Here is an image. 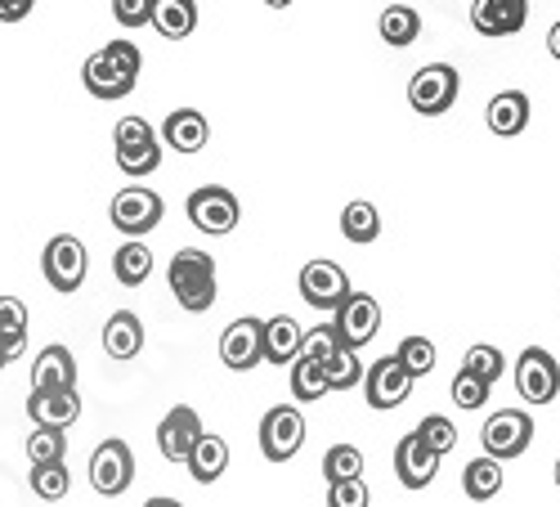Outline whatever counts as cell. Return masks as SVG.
I'll return each mask as SVG.
<instances>
[{
	"label": "cell",
	"instance_id": "17",
	"mask_svg": "<svg viewBox=\"0 0 560 507\" xmlns=\"http://www.w3.org/2000/svg\"><path fill=\"white\" fill-rule=\"evenodd\" d=\"M32 423L45 431H68L81 418V395L77 391H32L27 395Z\"/></svg>",
	"mask_w": 560,
	"mask_h": 507
},
{
	"label": "cell",
	"instance_id": "47",
	"mask_svg": "<svg viewBox=\"0 0 560 507\" xmlns=\"http://www.w3.org/2000/svg\"><path fill=\"white\" fill-rule=\"evenodd\" d=\"M547 50H551V59H560V19H556L551 32H547Z\"/></svg>",
	"mask_w": 560,
	"mask_h": 507
},
{
	"label": "cell",
	"instance_id": "44",
	"mask_svg": "<svg viewBox=\"0 0 560 507\" xmlns=\"http://www.w3.org/2000/svg\"><path fill=\"white\" fill-rule=\"evenodd\" d=\"M368 503H372V494H368L363 481H350V485H332L328 489V507H368Z\"/></svg>",
	"mask_w": 560,
	"mask_h": 507
},
{
	"label": "cell",
	"instance_id": "11",
	"mask_svg": "<svg viewBox=\"0 0 560 507\" xmlns=\"http://www.w3.org/2000/svg\"><path fill=\"white\" fill-rule=\"evenodd\" d=\"M412 373L399 364V355H386V359H377L368 368V378H363V395H368V404L372 408H382V413H390V408H399L408 395H412Z\"/></svg>",
	"mask_w": 560,
	"mask_h": 507
},
{
	"label": "cell",
	"instance_id": "22",
	"mask_svg": "<svg viewBox=\"0 0 560 507\" xmlns=\"http://www.w3.org/2000/svg\"><path fill=\"white\" fill-rule=\"evenodd\" d=\"M162 140L175 153H202L207 140H211V126H207V117L198 108H175L166 117V126H162Z\"/></svg>",
	"mask_w": 560,
	"mask_h": 507
},
{
	"label": "cell",
	"instance_id": "14",
	"mask_svg": "<svg viewBox=\"0 0 560 507\" xmlns=\"http://www.w3.org/2000/svg\"><path fill=\"white\" fill-rule=\"evenodd\" d=\"M108 216H113V224L121 229V234L139 239V234H149V229H158V220H162V198H158L153 189H144V184H130V189H121V194L113 198Z\"/></svg>",
	"mask_w": 560,
	"mask_h": 507
},
{
	"label": "cell",
	"instance_id": "4",
	"mask_svg": "<svg viewBox=\"0 0 560 507\" xmlns=\"http://www.w3.org/2000/svg\"><path fill=\"white\" fill-rule=\"evenodd\" d=\"M480 445H485V458H493V463L521 458V453L534 445V413L498 408L493 418L485 423V431H480Z\"/></svg>",
	"mask_w": 560,
	"mask_h": 507
},
{
	"label": "cell",
	"instance_id": "45",
	"mask_svg": "<svg viewBox=\"0 0 560 507\" xmlns=\"http://www.w3.org/2000/svg\"><path fill=\"white\" fill-rule=\"evenodd\" d=\"M32 14V0H0V23H19Z\"/></svg>",
	"mask_w": 560,
	"mask_h": 507
},
{
	"label": "cell",
	"instance_id": "29",
	"mask_svg": "<svg viewBox=\"0 0 560 507\" xmlns=\"http://www.w3.org/2000/svg\"><path fill=\"white\" fill-rule=\"evenodd\" d=\"M462 489H466V498H476V503L498 498V489H502V463H493V458H476V463H466Z\"/></svg>",
	"mask_w": 560,
	"mask_h": 507
},
{
	"label": "cell",
	"instance_id": "25",
	"mask_svg": "<svg viewBox=\"0 0 560 507\" xmlns=\"http://www.w3.org/2000/svg\"><path fill=\"white\" fill-rule=\"evenodd\" d=\"M153 27H158L166 41L194 36V27H198V5H194V0H158Z\"/></svg>",
	"mask_w": 560,
	"mask_h": 507
},
{
	"label": "cell",
	"instance_id": "13",
	"mask_svg": "<svg viewBox=\"0 0 560 507\" xmlns=\"http://www.w3.org/2000/svg\"><path fill=\"white\" fill-rule=\"evenodd\" d=\"M301 297L314 310H341L350 301V279L337 261H310L301 269Z\"/></svg>",
	"mask_w": 560,
	"mask_h": 507
},
{
	"label": "cell",
	"instance_id": "21",
	"mask_svg": "<svg viewBox=\"0 0 560 507\" xmlns=\"http://www.w3.org/2000/svg\"><path fill=\"white\" fill-rule=\"evenodd\" d=\"M305 355V333L292 314H273L265 319V364H296Z\"/></svg>",
	"mask_w": 560,
	"mask_h": 507
},
{
	"label": "cell",
	"instance_id": "35",
	"mask_svg": "<svg viewBox=\"0 0 560 507\" xmlns=\"http://www.w3.org/2000/svg\"><path fill=\"white\" fill-rule=\"evenodd\" d=\"M399 364L408 368L412 378H427L431 368H435V359H440V350H435V342H427V337H404L399 342Z\"/></svg>",
	"mask_w": 560,
	"mask_h": 507
},
{
	"label": "cell",
	"instance_id": "33",
	"mask_svg": "<svg viewBox=\"0 0 560 507\" xmlns=\"http://www.w3.org/2000/svg\"><path fill=\"white\" fill-rule=\"evenodd\" d=\"M502 368H506V359H502V350L498 346H471L466 350V359H462V373H471V378H480V382H498L502 378Z\"/></svg>",
	"mask_w": 560,
	"mask_h": 507
},
{
	"label": "cell",
	"instance_id": "30",
	"mask_svg": "<svg viewBox=\"0 0 560 507\" xmlns=\"http://www.w3.org/2000/svg\"><path fill=\"white\" fill-rule=\"evenodd\" d=\"M323 481H328V485L363 481V449H354V445H332L328 453H323Z\"/></svg>",
	"mask_w": 560,
	"mask_h": 507
},
{
	"label": "cell",
	"instance_id": "46",
	"mask_svg": "<svg viewBox=\"0 0 560 507\" xmlns=\"http://www.w3.org/2000/svg\"><path fill=\"white\" fill-rule=\"evenodd\" d=\"M23 350H27V337H0V368L14 364Z\"/></svg>",
	"mask_w": 560,
	"mask_h": 507
},
{
	"label": "cell",
	"instance_id": "42",
	"mask_svg": "<svg viewBox=\"0 0 560 507\" xmlns=\"http://www.w3.org/2000/svg\"><path fill=\"white\" fill-rule=\"evenodd\" d=\"M0 337H27V306L19 297H0Z\"/></svg>",
	"mask_w": 560,
	"mask_h": 507
},
{
	"label": "cell",
	"instance_id": "31",
	"mask_svg": "<svg viewBox=\"0 0 560 507\" xmlns=\"http://www.w3.org/2000/svg\"><path fill=\"white\" fill-rule=\"evenodd\" d=\"M332 387H328V373H323V364L318 359H310V355H301L296 364H292V395L301 400V404H314V400H323Z\"/></svg>",
	"mask_w": 560,
	"mask_h": 507
},
{
	"label": "cell",
	"instance_id": "36",
	"mask_svg": "<svg viewBox=\"0 0 560 507\" xmlns=\"http://www.w3.org/2000/svg\"><path fill=\"white\" fill-rule=\"evenodd\" d=\"M417 436H422V445L431 453H440V458L457 449V427H453V418H444V413H427L422 427H417Z\"/></svg>",
	"mask_w": 560,
	"mask_h": 507
},
{
	"label": "cell",
	"instance_id": "3",
	"mask_svg": "<svg viewBox=\"0 0 560 507\" xmlns=\"http://www.w3.org/2000/svg\"><path fill=\"white\" fill-rule=\"evenodd\" d=\"M457 90H462V77H457L453 64H427L408 81V104H412V113H422V117H440V113H448L457 104Z\"/></svg>",
	"mask_w": 560,
	"mask_h": 507
},
{
	"label": "cell",
	"instance_id": "24",
	"mask_svg": "<svg viewBox=\"0 0 560 507\" xmlns=\"http://www.w3.org/2000/svg\"><path fill=\"white\" fill-rule=\"evenodd\" d=\"M113 269H117V284H121V288H144L149 274H153V252H149V243H139V239L121 243L117 256H113Z\"/></svg>",
	"mask_w": 560,
	"mask_h": 507
},
{
	"label": "cell",
	"instance_id": "10",
	"mask_svg": "<svg viewBox=\"0 0 560 507\" xmlns=\"http://www.w3.org/2000/svg\"><path fill=\"white\" fill-rule=\"evenodd\" d=\"M135 481V453L126 440H104L95 453H90V485H95L104 498H117L126 494Z\"/></svg>",
	"mask_w": 560,
	"mask_h": 507
},
{
	"label": "cell",
	"instance_id": "12",
	"mask_svg": "<svg viewBox=\"0 0 560 507\" xmlns=\"http://www.w3.org/2000/svg\"><path fill=\"white\" fill-rule=\"evenodd\" d=\"M202 418L189 408V404H175L166 418L158 423V449L171 458V463H184L189 468V458H194V449L202 445Z\"/></svg>",
	"mask_w": 560,
	"mask_h": 507
},
{
	"label": "cell",
	"instance_id": "8",
	"mask_svg": "<svg viewBox=\"0 0 560 507\" xmlns=\"http://www.w3.org/2000/svg\"><path fill=\"white\" fill-rule=\"evenodd\" d=\"M220 359L233 373H252L256 364H265V319H233V324L220 333Z\"/></svg>",
	"mask_w": 560,
	"mask_h": 507
},
{
	"label": "cell",
	"instance_id": "39",
	"mask_svg": "<svg viewBox=\"0 0 560 507\" xmlns=\"http://www.w3.org/2000/svg\"><path fill=\"white\" fill-rule=\"evenodd\" d=\"M337 350H346V342H341V333H337V324H318L314 333H305V355L310 359H332Z\"/></svg>",
	"mask_w": 560,
	"mask_h": 507
},
{
	"label": "cell",
	"instance_id": "26",
	"mask_svg": "<svg viewBox=\"0 0 560 507\" xmlns=\"http://www.w3.org/2000/svg\"><path fill=\"white\" fill-rule=\"evenodd\" d=\"M229 472V445L220 440V436H202V445L194 449V458H189V476L198 481V485H211V481H220Z\"/></svg>",
	"mask_w": 560,
	"mask_h": 507
},
{
	"label": "cell",
	"instance_id": "19",
	"mask_svg": "<svg viewBox=\"0 0 560 507\" xmlns=\"http://www.w3.org/2000/svg\"><path fill=\"white\" fill-rule=\"evenodd\" d=\"M529 113H534V104H529L525 90H498V95L489 100L485 122H489V130L498 135V140H516V135L529 126Z\"/></svg>",
	"mask_w": 560,
	"mask_h": 507
},
{
	"label": "cell",
	"instance_id": "37",
	"mask_svg": "<svg viewBox=\"0 0 560 507\" xmlns=\"http://www.w3.org/2000/svg\"><path fill=\"white\" fill-rule=\"evenodd\" d=\"M63 431H45V427H36L32 436H27V458H32V468H55V463H63Z\"/></svg>",
	"mask_w": 560,
	"mask_h": 507
},
{
	"label": "cell",
	"instance_id": "9",
	"mask_svg": "<svg viewBox=\"0 0 560 507\" xmlns=\"http://www.w3.org/2000/svg\"><path fill=\"white\" fill-rule=\"evenodd\" d=\"M238 198H233L224 184H202V189L189 194V220L194 229H202V234H233L238 229Z\"/></svg>",
	"mask_w": 560,
	"mask_h": 507
},
{
	"label": "cell",
	"instance_id": "6",
	"mask_svg": "<svg viewBox=\"0 0 560 507\" xmlns=\"http://www.w3.org/2000/svg\"><path fill=\"white\" fill-rule=\"evenodd\" d=\"M516 391L534 408H542V404H551L560 395V364H556L551 350H542V346L521 350V359H516Z\"/></svg>",
	"mask_w": 560,
	"mask_h": 507
},
{
	"label": "cell",
	"instance_id": "15",
	"mask_svg": "<svg viewBox=\"0 0 560 507\" xmlns=\"http://www.w3.org/2000/svg\"><path fill=\"white\" fill-rule=\"evenodd\" d=\"M337 333H341V342L350 346V350H359V346H368L372 337H377V329H382V306H377V297L372 292H350V301L337 310Z\"/></svg>",
	"mask_w": 560,
	"mask_h": 507
},
{
	"label": "cell",
	"instance_id": "43",
	"mask_svg": "<svg viewBox=\"0 0 560 507\" xmlns=\"http://www.w3.org/2000/svg\"><path fill=\"white\" fill-rule=\"evenodd\" d=\"M153 10H158V0H113V19L126 23V27L153 23Z\"/></svg>",
	"mask_w": 560,
	"mask_h": 507
},
{
	"label": "cell",
	"instance_id": "20",
	"mask_svg": "<svg viewBox=\"0 0 560 507\" xmlns=\"http://www.w3.org/2000/svg\"><path fill=\"white\" fill-rule=\"evenodd\" d=\"M32 391H77V359L68 346H45L32 364Z\"/></svg>",
	"mask_w": 560,
	"mask_h": 507
},
{
	"label": "cell",
	"instance_id": "38",
	"mask_svg": "<svg viewBox=\"0 0 560 507\" xmlns=\"http://www.w3.org/2000/svg\"><path fill=\"white\" fill-rule=\"evenodd\" d=\"M113 140H117V153H130V149L153 145L158 135H153V126H149L144 117H121V122H117V130H113Z\"/></svg>",
	"mask_w": 560,
	"mask_h": 507
},
{
	"label": "cell",
	"instance_id": "41",
	"mask_svg": "<svg viewBox=\"0 0 560 507\" xmlns=\"http://www.w3.org/2000/svg\"><path fill=\"white\" fill-rule=\"evenodd\" d=\"M453 404L457 408H485L489 404V382H480L471 373H457L453 378Z\"/></svg>",
	"mask_w": 560,
	"mask_h": 507
},
{
	"label": "cell",
	"instance_id": "27",
	"mask_svg": "<svg viewBox=\"0 0 560 507\" xmlns=\"http://www.w3.org/2000/svg\"><path fill=\"white\" fill-rule=\"evenodd\" d=\"M377 27H382L386 45H399V50H404V45H412L417 36H422V14H417L412 5H386Z\"/></svg>",
	"mask_w": 560,
	"mask_h": 507
},
{
	"label": "cell",
	"instance_id": "5",
	"mask_svg": "<svg viewBox=\"0 0 560 507\" xmlns=\"http://www.w3.org/2000/svg\"><path fill=\"white\" fill-rule=\"evenodd\" d=\"M40 269H45V284L55 292L72 297L85 284V243L72 234H55L40 252Z\"/></svg>",
	"mask_w": 560,
	"mask_h": 507
},
{
	"label": "cell",
	"instance_id": "28",
	"mask_svg": "<svg viewBox=\"0 0 560 507\" xmlns=\"http://www.w3.org/2000/svg\"><path fill=\"white\" fill-rule=\"evenodd\" d=\"M341 234H346L350 243H372V239L382 234V211L372 207V203H363V198L346 203V211H341Z\"/></svg>",
	"mask_w": 560,
	"mask_h": 507
},
{
	"label": "cell",
	"instance_id": "23",
	"mask_svg": "<svg viewBox=\"0 0 560 507\" xmlns=\"http://www.w3.org/2000/svg\"><path fill=\"white\" fill-rule=\"evenodd\" d=\"M104 350L113 359H135L139 350H144V324H139L135 310H117L104 324Z\"/></svg>",
	"mask_w": 560,
	"mask_h": 507
},
{
	"label": "cell",
	"instance_id": "49",
	"mask_svg": "<svg viewBox=\"0 0 560 507\" xmlns=\"http://www.w3.org/2000/svg\"><path fill=\"white\" fill-rule=\"evenodd\" d=\"M556 489H560V458H556Z\"/></svg>",
	"mask_w": 560,
	"mask_h": 507
},
{
	"label": "cell",
	"instance_id": "2",
	"mask_svg": "<svg viewBox=\"0 0 560 507\" xmlns=\"http://www.w3.org/2000/svg\"><path fill=\"white\" fill-rule=\"evenodd\" d=\"M166 279H171V292L184 310H211L215 306V261L198 247H184L171 256V269H166Z\"/></svg>",
	"mask_w": 560,
	"mask_h": 507
},
{
	"label": "cell",
	"instance_id": "18",
	"mask_svg": "<svg viewBox=\"0 0 560 507\" xmlns=\"http://www.w3.org/2000/svg\"><path fill=\"white\" fill-rule=\"evenodd\" d=\"M529 19L525 0H476L471 5V27L480 36H516Z\"/></svg>",
	"mask_w": 560,
	"mask_h": 507
},
{
	"label": "cell",
	"instance_id": "34",
	"mask_svg": "<svg viewBox=\"0 0 560 507\" xmlns=\"http://www.w3.org/2000/svg\"><path fill=\"white\" fill-rule=\"evenodd\" d=\"M68 489H72V472H68V463L32 468V494H36V498L59 503V498H68Z\"/></svg>",
	"mask_w": 560,
	"mask_h": 507
},
{
	"label": "cell",
	"instance_id": "7",
	"mask_svg": "<svg viewBox=\"0 0 560 507\" xmlns=\"http://www.w3.org/2000/svg\"><path fill=\"white\" fill-rule=\"evenodd\" d=\"M301 445H305V418L296 404H278L260 418V449L269 463H288Z\"/></svg>",
	"mask_w": 560,
	"mask_h": 507
},
{
	"label": "cell",
	"instance_id": "1",
	"mask_svg": "<svg viewBox=\"0 0 560 507\" xmlns=\"http://www.w3.org/2000/svg\"><path fill=\"white\" fill-rule=\"evenodd\" d=\"M139 68H144V55H139L130 41H108L100 55L85 59L81 77L95 100H126L139 81Z\"/></svg>",
	"mask_w": 560,
	"mask_h": 507
},
{
	"label": "cell",
	"instance_id": "16",
	"mask_svg": "<svg viewBox=\"0 0 560 507\" xmlns=\"http://www.w3.org/2000/svg\"><path fill=\"white\" fill-rule=\"evenodd\" d=\"M395 476H399L404 489H427V485L440 476V453H431L417 431L404 436V440L395 445Z\"/></svg>",
	"mask_w": 560,
	"mask_h": 507
},
{
	"label": "cell",
	"instance_id": "40",
	"mask_svg": "<svg viewBox=\"0 0 560 507\" xmlns=\"http://www.w3.org/2000/svg\"><path fill=\"white\" fill-rule=\"evenodd\" d=\"M117 166H121L126 175H153V171L162 166V145L153 140V145H144V149H130V153H117Z\"/></svg>",
	"mask_w": 560,
	"mask_h": 507
},
{
	"label": "cell",
	"instance_id": "32",
	"mask_svg": "<svg viewBox=\"0 0 560 507\" xmlns=\"http://www.w3.org/2000/svg\"><path fill=\"white\" fill-rule=\"evenodd\" d=\"M323 373H328V387L332 391H354L363 378H368V368L359 364V350H337L332 359H323Z\"/></svg>",
	"mask_w": 560,
	"mask_h": 507
},
{
	"label": "cell",
	"instance_id": "48",
	"mask_svg": "<svg viewBox=\"0 0 560 507\" xmlns=\"http://www.w3.org/2000/svg\"><path fill=\"white\" fill-rule=\"evenodd\" d=\"M144 507H184V503H175V498H149Z\"/></svg>",
	"mask_w": 560,
	"mask_h": 507
}]
</instances>
